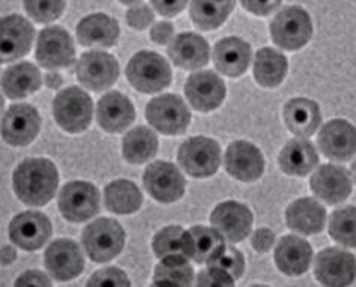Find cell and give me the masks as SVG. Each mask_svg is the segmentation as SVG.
Instances as JSON below:
<instances>
[{"label":"cell","mask_w":356,"mask_h":287,"mask_svg":"<svg viewBox=\"0 0 356 287\" xmlns=\"http://www.w3.org/2000/svg\"><path fill=\"white\" fill-rule=\"evenodd\" d=\"M41 116L31 104H14L2 120L3 140L11 146L31 145L40 134Z\"/></svg>","instance_id":"obj_14"},{"label":"cell","mask_w":356,"mask_h":287,"mask_svg":"<svg viewBox=\"0 0 356 287\" xmlns=\"http://www.w3.org/2000/svg\"><path fill=\"white\" fill-rule=\"evenodd\" d=\"M355 206H344L334 211L330 217V235L340 245L355 248Z\"/></svg>","instance_id":"obj_38"},{"label":"cell","mask_w":356,"mask_h":287,"mask_svg":"<svg viewBox=\"0 0 356 287\" xmlns=\"http://www.w3.org/2000/svg\"><path fill=\"white\" fill-rule=\"evenodd\" d=\"M104 199L107 211L119 215L134 214L143 205V194L134 182L128 179L110 182L106 187Z\"/></svg>","instance_id":"obj_31"},{"label":"cell","mask_w":356,"mask_h":287,"mask_svg":"<svg viewBox=\"0 0 356 287\" xmlns=\"http://www.w3.org/2000/svg\"><path fill=\"white\" fill-rule=\"evenodd\" d=\"M53 115L63 131L71 134L86 131L93 116L92 98L76 86L63 89L53 101Z\"/></svg>","instance_id":"obj_5"},{"label":"cell","mask_w":356,"mask_h":287,"mask_svg":"<svg viewBox=\"0 0 356 287\" xmlns=\"http://www.w3.org/2000/svg\"><path fill=\"white\" fill-rule=\"evenodd\" d=\"M314 275L323 286H349L355 280V256L330 247L316 256Z\"/></svg>","instance_id":"obj_17"},{"label":"cell","mask_w":356,"mask_h":287,"mask_svg":"<svg viewBox=\"0 0 356 287\" xmlns=\"http://www.w3.org/2000/svg\"><path fill=\"white\" fill-rule=\"evenodd\" d=\"M15 259H17L15 248H13L11 245H3L2 247V265L3 266L11 265Z\"/></svg>","instance_id":"obj_50"},{"label":"cell","mask_w":356,"mask_h":287,"mask_svg":"<svg viewBox=\"0 0 356 287\" xmlns=\"http://www.w3.org/2000/svg\"><path fill=\"white\" fill-rule=\"evenodd\" d=\"M274 244H275V233L268 227L257 229L251 238V245L257 253L269 252Z\"/></svg>","instance_id":"obj_44"},{"label":"cell","mask_w":356,"mask_h":287,"mask_svg":"<svg viewBox=\"0 0 356 287\" xmlns=\"http://www.w3.org/2000/svg\"><path fill=\"white\" fill-rule=\"evenodd\" d=\"M312 18L301 6H284L270 22V36L280 49L296 51L312 40Z\"/></svg>","instance_id":"obj_4"},{"label":"cell","mask_w":356,"mask_h":287,"mask_svg":"<svg viewBox=\"0 0 356 287\" xmlns=\"http://www.w3.org/2000/svg\"><path fill=\"white\" fill-rule=\"evenodd\" d=\"M280 169L290 176H307L318 164V154L312 142L305 138H292L281 149L278 156Z\"/></svg>","instance_id":"obj_29"},{"label":"cell","mask_w":356,"mask_h":287,"mask_svg":"<svg viewBox=\"0 0 356 287\" xmlns=\"http://www.w3.org/2000/svg\"><path fill=\"white\" fill-rule=\"evenodd\" d=\"M317 145L330 160L349 161L356 149L355 126L344 119L330 120L318 133Z\"/></svg>","instance_id":"obj_20"},{"label":"cell","mask_w":356,"mask_h":287,"mask_svg":"<svg viewBox=\"0 0 356 287\" xmlns=\"http://www.w3.org/2000/svg\"><path fill=\"white\" fill-rule=\"evenodd\" d=\"M194 279L193 266L188 263V257L181 254H170L161 259L154 271L155 286H191Z\"/></svg>","instance_id":"obj_34"},{"label":"cell","mask_w":356,"mask_h":287,"mask_svg":"<svg viewBox=\"0 0 356 287\" xmlns=\"http://www.w3.org/2000/svg\"><path fill=\"white\" fill-rule=\"evenodd\" d=\"M251 62V45L238 36H229L215 44L213 63L221 74L227 77H239Z\"/></svg>","instance_id":"obj_25"},{"label":"cell","mask_w":356,"mask_h":287,"mask_svg":"<svg viewBox=\"0 0 356 287\" xmlns=\"http://www.w3.org/2000/svg\"><path fill=\"white\" fill-rule=\"evenodd\" d=\"M127 79L142 94H155L170 86L172 68L154 51H138L127 65Z\"/></svg>","instance_id":"obj_2"},{"label":"cell","mask_w":356,"mask_h":287,"mask_svg":"<svg viewBox=\"0 0 356 287\" xmlns=\"http://www.w3.org/2000/svg\"><path fill=\"white\" fill-rule=\"evenodd\" d=\"M284 122L289 131L295 136L312 137L322 122L321 108L308 98H293L284 107Z\"/></svg>","instance_id":"obj_28"},{"label":"cell","mask_w":356,"mask_h":287,"mask_svg":"<svg viewBox=\"0 0 356 287\" xmlns=\"http://www.w3.org/2000/svg\"><path fill=\"white\" fill-rule=\"evenodd\" d=\"M313 259V248L305 239L287 235L283 236L275 247L274 261L278 270L289 275L298 277L310 270Z\"/></svg>","instance_id":"obj_23"},{"label":"cell","mask_w":356,"mask_h":287,"mask_svg":"<svg viewBox=\"0 0 356 287\" xmlns=\"http://www.w3.org/2000/svg\"><path fill=\"white\" fill-rule=\"evenodd\" d=\"M168 58L176 67L184 69H199L209 62V44L203 36L185 32L175 36L167 49Z\"/></svg>","instance_id":"obj_24"},{"label":"cell","mask_w":356,"mask_h":287,"mask_svg":"<svg viewBox=\"0 0 356 287\" xmlns=\"http://www.w3.org/2000/svg\"><path fill=\"white\" fill-rule=\"evenodd\" d=\"M44 262L49 274L59 281L77 279L84 270V257L81 249L77 243L68 238L53 240L47 247Z\"/></svg>","instance_id":"obj_15"},{"label":"cell","mask_w":356,"mask_h":287,"mask_svg":"<svg viewBox=\"0 0 356 287\" xmlns=\"http://www.w3.org/2000/svg\"><path fill=\"white\" fill-rule=\"evenodd\" d=\"M175 33V26L168 22H159L152 26L151 29V40L155 44L165 45L168 41L173 38Z\"/></svg>","instance_id":"obj_45"},{"label":"cell","mask_w":356,"mask_h":287,"mask_svg":"<svg viewBox=\"0 0 356 287\" xmlns=\"http://www.w3.org/2000/svg\"><path fill=\"white\" fill-rule=\"evenodd\" d=\"M211 265L227 271L235 280L241 279L243 271H245V259H243V254L235 247L224 248V252Z\"/></svg>","instance_id":"obj_40"},{"label":"cell","mask_w":356,"mask_h":287,"mask_svg":"<svg viewBox=\"0 0 356 287\" xmlns=\"http://www.w3.org/2000/svg\"><path fill=\"white\" fill-rule=\"evenodd\" d=\"M151 5L156 9V13L159 15L172 18V17H176L181 11H184V8L186 6V2L185 0H179V2L168 3V2H158V0H154Z\"/></svg>","instance_id":"obj_47"},{"label":"cell","mask_w":356,"mask_h":287,"mask_svg":"<svg viewBox=\"0 0 356 287\" xmlns=\"http://www.w3.org/2000/svg\"><path fill=\"white\" fill-rule=\"evenodd\" d=\"M58 208L65 220L71 223H83L99 212V191L93 183L74 181L59 192Z\"/></svg>","instance_id":"obj_8"},{"label":"cell","mask_w":356,"mask_h":287,"mask_svg":"<svg viewBox=\"0 0 356 287\" xmlns=\"http://www.w3.org/2000/svg\"><path fill=\"white\" fill-rule=\"evenodd\" d=\"M42 86L41 71L33 63L22 62L13 65L3 71L2 89L3 94L11 99L26 98Z\"/></svg>","instance_id":"obj_30"},{"label":"cell","mask_w":356,"mask_h":287,"mask_svg":"<svg viewBox=\"0 0 356 287\" xmlns=\"http://www.w3.org/2000/svg\"><path fill=\"white\" fill-rule=\"evenodd\" d=\"M119 23L106 14L84 17L77 26V40L84 47L110 49L119 40Z\"/></svg>","instance_id":"obj_26"},{"label":"cell","mask_w":356,"mask_h":287,"mask_svg":"<svg viewBox=\"0 0 356 287\" xmlns=\"http://www.w3.org/2000/svg\"><path fill=\"white\" fill-rule=\"evenodd\" d=\"M193 236V261L195 263L211 265L226 248V239L217 229L204 226L191 227Z\"/></svg>","instance_id":"obj_36"},{"label":"cell","mask_w":356,"mask_h":287,"mask_svg":"<svg viewBox=\"0 0 356 287\" xmlns=\"http://www.w3.org/2000/svg\"><path fill=\"white\" fill-rule=\"evenodd\" d=\"M125 230L111 218H98L84 227L81 239L90 261L97 263L110 262L125 247Z\"/></svg>","instance_id":"obj_3"},{"label":"cell","mask_w":356,"mask_h":287,"mask_svg":"<svg viewBox=\"0 0 356 287\" xmlns=\"http://www.w3.org/2000/svg\"><path fill=\"white\" fill-rule=\"evenodd\" d=\"M146 119L158 133L181 136L190 126L191 113L179 95L165 94L149 101Z\"/></svg>","instance_id":"obj_6"},{"label":"cell","mask_w":356,"mask_h":287,"mask_svg":"<svg viewBox=\"0 0 356 287\" xmlns=\"http://www.w3.org/2000/svg\"><path fill=\"white\" fill-rule=\"evenodd\" d=\"M286 223L289 229L301 235H317L325 227L326 209L312 197L295 200L286 209Z\"/></svg>","instance_id":"obj_27"},{"label":"cell","mask_w":356,"mask_h":287,"mask_svg":"<svg viewBox=\"0 0 356 287\" xmlns=\"http://www.w3.org/2000/svg\"><path fill=\"white\" fill-rule=\"evenodd\" d=\"M51 221L42 212L26 211L14 217L9 224V238L26 252L42 248L51 238Z\"/></svg>","instance_id":"obj_13"},{"label":"cell","mask_w":356,"mask_h":287,"mask_svg":"<svg viewBox=\"0 0 356 287\" xmlns=\"http://www.w3.org/2000/svg\"><path fill=\"white\" fill-rule=\"evenodd\" d=\"M36 60L47 69L71 67L76 60L71 35L60 26L45 27L36 42Z\"/></svg>","instance_id":"obj_9"},{"label":"cell","mask_w":356,"mask_h":287,"mask_svg":"<svg viewBox=\"0 0 356 287\" xmlns=\"http://www.w3.org/2000/svg\"><path fill=\"white\" fill-rule=\"evenodd\" d=\"M35 38V29L22 15H6L0 23V50L2 63L20 59L29 54Z\"/></svg>","instance_id":"obj_19"},{"label":"cell","mask_w":356,"mask_h":287,"mask_svg":"<svg viewBox=\"0 0 356 287\" xmlns=\"http://www.w3.org/2000/svg\"><path fill=\"white\" fill-rule=\"evenodd\" d=\"M233 284H235V279L227 271L212 265H208L206 270L200 271L197 274V280H195V286L203 287H226Z\"/></svg>","instance_id":"obj_42"},{"label":"cell","mask_w":356,"mask_h":287,"mask_svg":"<svg viewBox=\"0 0 356 287\" xmlns=\"http://www.w3.org/2000/svg\"><path fill=\"white\" fill-rule=\"evenodd\" d=\"M236 3L233 0L227 2H200L195 0L190 5V17L193 23L202 31H213L227 20Z\"/></svg>","instance_id":"obj_37"},{"label":"cell","mask_w":356,"mask_h":287,"mask_svg":"<svg viewBox=\"0 0 356 287\" xmlns=\"http://www.w3.org/2000/svg\"><path fill=\"white\" fill-rule=\"evenodd\" d=\"M45 83H47V86H49L50 89L58 90L63 85V77L60 76V74H58V72H49L45 76Z\"/></svg>","instance_id":"obj_49"},{"label":"cell","mask_w":356,"mask_h":287,"mask_svg":"<svg viewBox=\"0 0 356 287\" xmlns=\"http://www.w3.org/2000/svg\"><path fill=\"white\" fill-rule=\"evenodd\" d=\"M143 183L149 196L156 202L175 203L182 199L186 181L175 164L155 161L146 167Z\"/></svg>","instance_id":"obj_10"},{"label":"cell","mask_w":356,"mask_h":287,"mask_svg":"<svg viewBox=\"0 0 356 287\" xmlns=\"http://www.w3.org/2000/svg\"><path fill=\"white\" fill-rule=\"evenodd\" d=\"M241 5L256 15H269L281 6V2H242Z\"/></svg>","instance_id":"obj_48"},{"label":"cell","mask_w":356,"mask_h":287,"mask_svg":"<svg viewBox=\"0 0 356 287\" xmlns=\"http://www.w3.org/2000/svg\"><path fill=\"white\" fill-rule=\"evenodd\" d=\"M15 286H51V280L41 271H26L18 277Z\"/></svg>","instance_id":"obj_46"},{"label":"cell","mask_w":356,"mask_h":287,"mask_svg":"<svg viewBox=\"0 0 356 287\" xmlns=\"http://www.w3.org/2000/svg\"><path fill=\"white\" fill-rule=\"evenodd\" d=\"M185 95L193 108L200 113H209L226 98V83L213 71L194 72L186 79Z\"/></svg>","instance_id":"obj_12"},{"label":"cell","mask_w":356,"mask_h":287,"mask_svg":"<svg viewBox=\"0 0 356 287\" xmlns=\"http://www.w3.org/2000/svg\"><path fill=\"white\" fill-rule=\"evenodd\" d=\"M152 248L158 259H163L170 254H181L191 259L193 236L190 231L184 230V227L181 226H167L154 236Z\"/></svg>","instance_id":"obj_35"},{"label":"cell","mask_w":356,"mask_h":287,"mask_svg":"<svg viewBox=\"0 0 356 287\" xmlns=\"http://www.w3.org/2000/svg\"><path fill=\"white\" fill-rule=\"evenodd\" d=\"M177 160L193 178H208L220 169L221 147L209 137H191L179 146Z\"/></svg>","instance_id":"obj_7"},{"label":"cell","mask_w":356,"mask_h":287,"mask_svg":"<svg viewBox=\"0 0 356 287\" xmlns=\"http://www.w3.org/2000/svg\"><path fill=\"white\" fill-rule=\"evenodd\" d=\"M158 152V138L147 126H136L125 134L122 154L129 164H143L152 160Z\"/></svg>","instance_id":"obj_33"},{"label":"cell","mask_w":356,"mask_h":287,"mask_svg":"<svg viewBox=\"0 0 356 287\" xmlns=\"http://www.w3.org/2000/svg\"><path fill=\"white\" fill-rule=\"evenodd\" d=\"M252 221L254 217L248 206L235 200L220 203L211 214L213 229H217L230 244L241 243L250 235Z\"/></svg>","instance_id":"obj_16"},{"label":"cell","mask_w":356,"mask_h":287,"mask_svg":"<svg viewBox=\"0 0 356 287\" xmlns=\"http://www.w3.org/2000/svg\"><path fill=\"white\" fill-rule=\"evenodd\" d=\"M26 13L29 14L35 22L38 23H50L58 20L63 14L67 3L62 0H54V2H40V0H27L23 3Z\"/></svg>","instance_id":"obj_39"},{"label":"cell","mask_w":356,"mask_h":287,"mask_svg":"<svg viewBox=\"0 0 356 287\" xmlns=\"http://www.w3.org/2000/svg\"><path fill=\"white\" fill-rule=\"evenodd\" d=\"M77 79L92 92L111 88L119 79V63L113 54L106 51H88L77 62Z\"/></svg>","instance_id":"obj_11"},{"label":"cell","mask_w":356,"mask_h":287,"mask_svg":"<svg viewBox=\"0 0 356 287\" xmlns=\"http://www.w3.org/2000/svg\"><path fill=\"white\" fill-rule=\"evenodd\" d=\"M310 188L316 197L327 205H339L350 196L352 181L348 170L341 165L323 164L313 173Z\"/></svg>","instance_id":"obj_21"},{"label":"cell","mask_w":356,"mask_h":287,"mask_svg":"<svg viewBox=\"0 0 356 287\" xmlns=\"http://www.w3.org/2000/svg\"><path fill=\"white\" fill-rule=\"evenodd\" d=\"M59 185V172L45 158H29L17 165L13 174V187L17 197L27 206H44Z\"/></svg>","instance_id":"obj_1"},{"label":"cell","mask_w":356,"mask_h":287,"mask_svg":"<svg viewBox=\"0 0 356 287\" xmlns=\"http://www.w3.org/2000/svg\"><path fill=\"white\" fill-rule=\"evenodd\" d=\"M136 108L133 103L120 92L111 90L98 101L97 120L107 133H122L134 122Z\"/></svg>","instance_id":"obj_22"},{"label":"cell","mask_w":356,"mask_h":287,"mask_svg":"<svg viewBox=\"0 0 356 287\" xmlns=\"http://www.w3.org/2000/svg\"><path fill=\"white\" fill-rule=\"evenodd\" d=\"M154 13L149 5L137 2L134 6H131L127 13V22L129 27L136 31H145L154 23Z\"/></svg>","instance_id":"obj_43"},{"label":"cell","mask_w":356,"mask_h":287,"mask_svg":"<svg viewBox=\"0 0 356 287\" xmlns=\"http://www.w3.org/2000/svg\"><path fill=\"white\" fill-rule=\"evenodd\" d=\"M224 167L232 178L241 182H254L265 172V160L256 145L236 140L227 147Z\"/></svg>","instance_id":"obj_18"},{"label":"cell","mask_w":356,"mask_h":287,"mask_svg":"<svg viewBox=\"0 0 356 287\" xmlns=\"http://www.w3.org/2000/svg\"><path fill=\"white\" fill-rule=\"evenodd\" d=\"M289 63L286 56L275 49H260L254 60V79L260 86L277 88L283 83L287 74Z\"/></svg>","instance_id":"obj_32"},{"label":"cell","mask_w":356,"mask_h":287,"mask_svg":"<svg viewBox=\"0 0 356 287\" xmlns=\"http://www.w3.org/2000/svg\"><path fill=\"white\" fill-rule=\"evenodd\" d=\"M88 286H97V287H120V286H131V281L128 280L127 274L119 270V268H104L99 270L95 274H92L90 280L88 281Z\"/></svg>","instance_id":"obj_41"}]
</instances>
